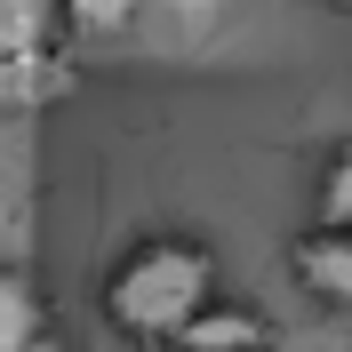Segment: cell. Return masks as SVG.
Instances as JSON below:
<instances>
[{
	"instance_id": "1",
	"label": "cell",
	"mask_w": 352,
	"mask_h": 352,
	"mask_svg": "<svg viewBox=\"0 0 352 352\" xmlns=\"http://www.w3.org/2000/svg\"><path fill=\"white\" fill-rule=\"evenodd\" d=\"M217 296V256L200 241H144L112 264L104 280V320L136 344H176V329Z\"/></svg>"
},
{
	"instance_id": "2",
	"label": "cell",
	"mask_w": 352,
	"mask_h": 352,
	"mask_svg": "<svg viewBox=\"0 0 352 352\" xmlns=\"http://www.w3.org/2000/svg\"><path fill=\"white\" fill-rule=\"evenodd\" d=\"M72 88H80V72H72L65 48H41V41L0 48V112H48Z\"/></svg>"
},
{
	"instance_id": "3",
	"label": "cell",
	"mask_w": 352,
	"mask_h": 352,
	"mask_svg": "<svg viewBox=\"0 0 352 352\" xmlns=\"http://www.w3.org/2000/svg\"><path fill=\"white\" fill-rule=\"evenodd\" d=\"M288 272H296V288L312 305L352 312V232H305L288 248Z\"/></svg>"
},
{
	"instance_id": "4",
	"label": "cell",
	"mask_w": 352,
	"mask_h": 352,
	"mask_svg": "<svg viewBox=\"0 0 352 352\" xmlns=\"http://www.w3.org/2000/svg\"><path fill=\"white\" fill-rule=\"evenodd\" d=\"M264 312H248V305H224V296H208V305L176 329V352H264Z\"/></svg>"
},
{
	"instance_id": "5",
	"label": "cell",
	"mask_w": 352,
	"mask_h": 352,
	"mask_svg": "<svg viewBox=\"0 0 352 352\" xmlns=\"http://www.w3.org/2000/svg\"><path fill=\"white\" fill-rule=\"evenodd\" d=\"M48 329H41V296L16 264H0V352H41Z\"/></svg>"
},
{
	"instance_id": "6",
	"label": "cell",
	"mask_w": 352,
	"mask_h": 352,
	"mask_svg": "<svg viewBox=\"0 0 352 352\" xmlns=\"http://www.w3.org/2000/svg\"><path fill=\"white\" fill-rule=\"evenodd\" d=\"M312 232H352V144H336L312 184Z\"/></svg>"
},
{
	"instance_id": "7",
	"label": "cell",
	"mask_w": 352,
	"mask_h": 352,
	"mask_svg": "<svg viewBox=\"0 0 352 352\" xmlns=\"http://www.w3.org/2000/svg\"><path fill=\"white\" fill-rule=\"evenodd\" d=\"M56 8H65V24L88 32V41H104V32H120L136 16V0H56Z\"/></svg>"
},
{
	"instance_id": "8",
	"label": "cell",
	"mask_w": 352,
	"mask_h": 352,
	"mask_svg": "<svg viewBox=\"0 0 352 352\" xmlns=\"http://www.w3.org/2000/svg\"><path fill=\"white\" fill-rule=\"evenodd\" d=\"M0 8H24V0H0Z\"/></svg>"
},
{
	"instance_id": "9",
	"label": "cell",
	"mask_w": 352,
	"mask_h": 352,
	"mask_svg": "<svg viewBox=\"0 0 352 352\" xmlns=\"http://www.w3.org/2000/svg\"><path fill=\"white\" fill-rule=\"evenodd\" d=\"M41 352H48V344H41Z\"/></svg>"
}]
</instances>
